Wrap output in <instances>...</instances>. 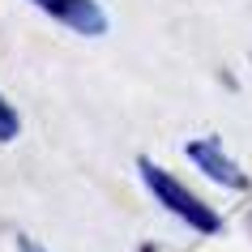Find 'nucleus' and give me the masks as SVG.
Masks as SVG:
<instances>
[{"label":"nucleus","mask_w":252,"mask_h":252,"mask_svg":"<svg viewBox=\"0 0 252 252\" xmlns=\"http://www.w3.org/2000/svg\"><path fill=\"white\" fill-rule=\"evenodd\" d=\"M17 252H47L39 244V239H30V235H17Z\"/></svg>","instance_id":"5"},{"label":"nucleus","mask_w":252,"mask_h":252,"mask_svg":"<svg viewBox=\"0 0 252 252\" xmlns=\"http://www.w3.org/2000/svg\"><path fill=\"white\" fill-rule=\"evenodd\" d=\"M17 128H22V120H17V111L4 98H0V141H13L17 137Z\"/></svg>","instance_id":"4"},{"label":"nucleus","mask_w":252,"mask_h":252,"mask_svg":"<svg viewBox=\"0 0 252 252\" xmlns=\"http://www.w3.org/2000/svg\"><path fill=\"white\" fill-rule=\"evenodd\" d=\"M188 158L197 162V167H201L205 175H210L214 184H222V188H239V192L248 188V175H244V171L235 167V162L226 158V154H222V146H218L214 137H205V141H188Z\"/></svg>","instance_id":"3"},{"label":"nucleus","mask_w":252,"mask_h":252,"mask_svg":"<svg viewBox=\"0 0 252 252\" xmlns=\"http://www.w3.org/2000/svg\"><path fill=\"white\" fill-rule=\"evenodd\" d=\"M137 171H141L146 188L154 192V197H158V205H162L167 214H175L180 222H188L192 231H197V235H218V226H222V222H218V214H214L205 201L192 197V192H188V188L180 184L171 171H162L158 162H150V158L137 162Z\"/></svg>","instance_id":"1"},{"label":"nucleus","mask_w":252,"mask_h":252,"mask_svg":"<svg viewBox=\"0 0 252 252\" xmlns=\"http://www.w3.org/2000/svg\"><path fill=\"white\" fill-rule=\"evenodd\" d=\"M30 4H39L47 17L64 22L68 30H77V34H86V39L107 34V13L94 4V0H30Z\"/></svg>","instance_id":"2"}]
</instances>
